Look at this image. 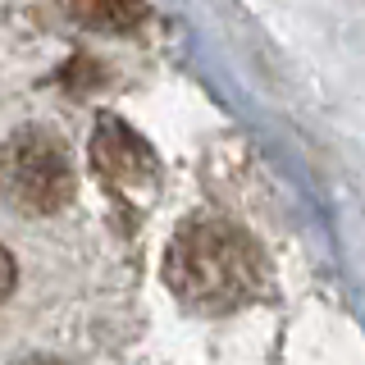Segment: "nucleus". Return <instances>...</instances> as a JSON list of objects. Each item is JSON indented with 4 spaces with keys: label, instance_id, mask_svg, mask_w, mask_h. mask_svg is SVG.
<instances>
[{
    "label": "nucleus",
    "instance_id": "1",
    "mask_svg": "<svg viewBox=\"0 0 365 365\" xmlns=\"http://www.w3.org/2000/svg\"><path fill=\"white\" fill-rule=\"evenodd\" d=\"M165 283L197 311H233L260 292V247L220 215H197L165 251Z\"/></svg>",
    "mask_w": 365,
    "mask_h": 365
},
{
    "label": "nucleus",
    "instance_id": "2",
    "mask_svg": "<svg viewBox=\"0 0 365 365\" xmlns=\"http://www.w3.org/2000/svg\"><path fill=\"white\" fill-rule=\"evenodd\" d=\"M0 192L23 215H51L73 197V160L51 128H19L0 146Z\"/></svg>",
    "mask_w": 365,
    "mask_h": 365
},
{
    "label": "nucleus",
    "instance_id": "3",
    "mask_svg": "<svg viewBox=\"0 0 365 365\" xmlns=\"http://www.w3.org/2000/svg\"><path fill=\"white\" fill-rule=\"evenodd\" d=\"M91 165L106 178L110 192H119L123 201L142 205L155 197L160 187V160L155 151L137 137L123 119H101L96 137H91Z\"/></svg>",
    "mask_w": 365,
    "mask_h": 365
},
{
    "label": "nucleus",
    "instance_id": "4",
    "mask_svg": "<svg viewBox=\"0 0 365 365\" xmlns=\"http://www.w3.org/2000/svg\"><path fill=\"white\" fill-rule=\"evenodd\" d=\"M64 9L73 19H83L87 28H106V32H128L142 23V0H64Z\"/></svg>",
    "mask_w": 365,
    "mask_h": 365
},
{
    "label": "nucleus",
    "instance_id": "5",
    "mask_svg": "<svg viewBox=\"0 0 365 365\" xmlns=\"http://www.w3.org/2000/svg\"><path fill=\"white\" fill-rule=\"evenodd\" d=\"M14 279H19V274H14V256L0 247V306H5L9 292H14Z\"/></svg>",
    "mask_w": 365,
    "mask_h": 365
},
{
    "label": "nucleus",
    "instance_id": "6",
    "mask_svg": "<svg viewBox=\"0 0 365 365\" xmlns=\"http://www.w3.org/2000/svg\"><path fill=\"white\" fill-rule=\"evenodd\" d=\"M28 365H60V361H28Z\"/></svg>",
    "mask_w": 365,
    "mask_h": 365
}]
</instances>
